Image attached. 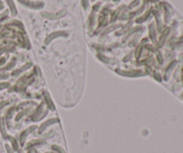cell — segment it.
Masks as SVG:
<instances>
[{
    "instance_id": "obj_4",
    "label": "cell",
    "mask_w": 183,
    "mask_h": 153,
    "mask_svg": "<svg viewBox=\"0 0 183 153\" xmlns=\"http://www.w3.org/2000/svg\"><path fill=\"white\" fill-rule=\"evenodd\" d=\"M18 1L31 9H40L44 6V3L41 1H30V0H18Z\"/></svg>"
},
{
    "instance_id": "obj_11",
    "label": "cell",
    "mask_w": 183,
    "mask_h": 153,
    "mask_svg": "<svg viewBox=\"0 0 183 153\" xmlns=\"http://www.w3.org/2000/svg\"><path fill=\"white\" fill-rule=\"evenodd\" d=\"M148 33H149V38L152 41V42L155 43L156 41V33H155V28L154 23H150L148 26Z\"/></svg>"
},
{
    "instance_id": "obj_30",
    "label": "cell",
    "mask_w": 183,
    "mask_h": 153,
    "mask_svg": "<svg viewBox=\"0 0 183 153\" xmlns=\"http://www.w3.org/2000/svg\"><path fill=\"white\" fill-rule=\"evenodd\" d=\"M10 86V83L9 82H2V83H0V90H4L5 88H8Z\"/></svg>"
},
{
    "instance_id": "obj_13",
    "label": "cell",
    "mask_w": 183,
    "mask_h": 153,
    "mask_svg": "<svg viewBox=\"0 0 183 153\" xmlns=\"http://www.w3.org/2000/svg\"><path fill=\"white\" fill-rule=\"evenodd\" d=\"M124 7H125L124 5H121V6H120V7L116 8V9H115V10L112 13L111 19H110V23H113V22L116 21V20L118 19V17H119V15H120V14H121V12L123 11V9Z\"/></svg>"
},
{
    "instance_id": "obj_36",
    "label": "cell",
    "mask_w": 183,
    "mask_h": 153,
    "mask_svg": "<svg viewBox=\"0 0 183 153\" xmlns=\"http://www.w3.org/2000/svg\"><path fill=\"white\" fill-rule=\"evenodd\" d=\"M106 1H107V0H106Z\"/></svg>"
},
{
    "instance_id": "obj_25",
    "label": "cell",
    "mask_w": 183,
    "mask_h": 153,
    "mask_svg": "<svg viewBox=\"0 0 183 153\" xmlns=\"http://www.w3.org/2000/svg\"><path fill=\"white\" fill-rule=\"evenodd\" d=\"M139 38V35H136V36H135V38H133V39H131V41H130V43H129V45H130L131 47L135 46V45H136V42L138 41Z\"/></svg>"
},
{
    "instance_id": "obj_34",
    "label": "cell",
    "mask_w": 183,
    "mask_h": 153,
    "mask_svg": "<svg viewBox=\"0 0 183 153\" xmlns=\"http://www.w3.org/2000/svg\"><path fill=\"white\" fill-rule=\"evenodd\" d=\"M5 62V58H4V57L1 58V59H0V65H2Z\"/></svg>"
},
{
    "instance_id": "obj_15",
    "label": "cell",
    "mask_w": 183,
    "mask_h": 153,
    "mask_svg": "<svg viewBox=\"0 0 183 153\" xmlns=\"http://www.w3.org/2000/svg\"><path fill=\"white\" fill-rule=\"evenodd\" d=\"M175 65H176V62H172V63H171L170 65H169L168 67L166 68L165 74H164V79L165 80V81H167V80L169 79V77H170V75L172 74V71L173 70Z\"/></svg>"
},
{
    "instance_id": "obj_2",
    "label": "cell",
    "mask_w": 183,
    "mask_h": 153,
    "mask_svg": "<svg viewBox=\"0 0 183 153\" xmlns=\"http://www.w3.org/2000/svg\"><path fill=\"white\" fill-rule=\"evenodd\" d=\"M67 14V11L65 9L63 10H60L56 13H47V12H42L41 13V16L46 18V19H48V20H57L60 19L64 16H65Z\"/></svg>"
},
{
    "instance_id": "obj_22",
    "label": "cell",
    "mask_w": 183,
    "mask_h": 153,
    "mask_svg": "<svg viewBox=\"0 0 183 153\" xmlns=\"http://www.w3.org/2000/svg\"><path fill=\"white\" fill-rule=\"evenodd\" d=\"M154 16H155V20H156V23H157V28L158 30H161V27H162V23H161V19H160V16L157 13H154Z\"/></svg>"
},
{
    "instance_id": "obj_5",
    "label": "cell",
    "mask_w": 183,
    "mask_h": 153,
    "mask_svg": "<svg viewBox=\"0 0 183 153\" xmlns=\"http://www.w3.org/2000/svg\"><path fill=\"white\" fill-rule=\"evenodd\" d=\"M58 122H59L58 118H50V119H48V120H46L45 122H43L41 124L39 125V127H38V134H41L42 132H43L47 127H48V126L55 124H56V123H58Z\"/></svg>"
},
{
    "instance_id": "obj_14",
    "label": "cell",
    "mask_w": 183,
    "mask_h": 153,
    "mask_svg": "<svg viewBox=\"0 0 183 153\" xmlns=\"http://www.w3.org/2000/svg\"><path fill=\"white\" fill-rule=\"evenodd\" d=\"M131 26H132V22H130V23H128L125 26H123V29H121L120 31H116L115 32V35H117V36H121V35H123V34H125V33H127L129 31H130L131 29Z\"/></svg>"
},
{
    "instance_id": "obj_32",
    "label": "cell",
    "mask_w": 183,
    "mask_h": 153,
    "mask_svg": "<svg viewBox=\"0 0 183 153\" xmlns=\"http://www.w3.org/2000/svg\"><path fill=\"white\" fill-rule=\"evenodd\" d=\"M99 6H100V4H97L96 5L93 6V10L94 11H97V9L99 8Z\"/></svg>"
},
{
    "instance_id": "obj_7",
    "label": "cell",
    "mask_w": 183,
    "mask_h": 153,
    "mask_svg": "<svg viewBox=\"0 0 183 153\" xmlns=\"http://www.w3.org/2000/svg\"><path fill=\"white\" fill-rule=\"evenodd\" d=\"M42 95L44 97V103H46V105L47 106V108L48 110H55V105H54V102L52 100V98L50 97V95L48 94V92L44 90Z\"/></svg>"
},
{
    "instance_id": "obj_29",
    "label": "cell",
    "mask_w": 183,
    "mask_h": 153,
    "mask_svg": "<svg viewBox=\"0 0 183 153\" xmlns=\"http://www.w3.org/2000/svg\"><path fill=\"white\" fill-rule=\"evenodd\" d=\"M154 78L158 82H162V76L160 75V74L158 72H154Z\"/></svg>"
},
{
    "instance_id": "obj_10",
    "label": "cell",
    "mask_w": 183,
    "mask_h": 153,
    "mask_svg": "<svg viewBox=\"0 0 183 153\" xmlns=\"http://www.w3.org/2000/svg\"><path fill=\"white\" fill-rule=\"evenodd\" d=\"M143 30H142V27L141 26H136V27H134V28H131L130 31H129L126 34H125V36L123 37V41H126L127 39L130 38L131 35H133V34H135V33H137V32H140V31H142Z\"/></svg>"
},
{
    "instance_id": "obj_19",
    "label": "cell",
    "mask_w": 183,
    "mask_h": 153,
    "mask_svg": "<svg viewBox=\"0 0 183 153\" xmlns=\"http://www.w3.org/2000/svg\"><path fill=\"white\" fill-rule=\"evenodd\" d=\"M150 13H151V11H147L145 15H143L142 16H140V17H139V18H137L136 19V22L137 23H144L146 20L148 18V16H149V15H150Z\"/></svg>"
},
{
    "instance_id": "obj_3",
    "label": "cell",
    "mask_w": 183,
    "mask_h": 153,
    "mask_svg": "<svg viewBox=\"0 0 183 153\" xmlns=\"http://www.w3.org/2000/svg\"><path fill=\"white\" fill-rule=\"evenodd\" d=\"M67 38L68 37V33H67L66 31H54L52 33H50V34L48 36H46V38L45 39V41H44V43L45 45H48L50 44V42L52 41H54L55 39H57V38Z\"/></svg>"
},
{
    "instance_id": "obj_8",
    "label": "cell",
    "mask_w": 183,
    "mask_h": 153,
    "mask_svg": "<svg viewBox=\"0 0 183 153\" xmlns=\"http://www.w3.org/2000/svg\"><path fill=\"white\" fill-rule=\"evenodd\" d=\"M31 66H32V63H31V62L26 63V64H24L23 65H22L20 68H18V69H16V70L13 71V72L12 73V75H13V76H16V75H20V74H22V73H23V72H25V71H27V70H29V69L31 67Z\"/></svg>"
},
{
    "instance_id": "obj_31",
    "label": "cell",
    "mask_w": 183,
    "mask_h": 153,
    "mask_svg": "<svg viewBox=\"0 0 183 153\" xmlns=\"http://www.w3.org/2000/svg\"><path fill=\"white\" fill-rule=\"evenodd\" d=\"M89 1L90 0H81V5H82L84 9L88 8V6H89Z\"/></svg>"
},
{
    "instance_id": "obj_1",
    "label": "cell",
    "mask_w": 183,
    "mask_h": 153,
    "mask_svg": "<svg viewBox=\"0 0 183 153\" xmlns=\"http://www.w3.org/2000/svg\"><path fill=\"white\" fill-rule=\"evenodd\" d=\"M116 74L124 77H130V78H134V77H140L144 76L145 73L141 70H130V71H124L121 69H116L115 70Z\"/></svg>"
},
{
    "instance_id": "obj_24",
    "label": "cell",
    "mask_w": 183,
    "mask_h": 153,
    "mask_svg": "<svg viewBox=\"0 0 183 153\" xmlns=\"http://www.w3.org/2000/svg\"><path fill=\"white\" fill-rule=\"evenodd\" d=\"M15 65V62H11V63H9L7 65H6V66H5V67H3L1 70H2V71H7V70H10V69H12Z\"/></svg>"
},
{
    "instance_id": "obj_33",
    "label": "cell",
    "mask_w": 183,
    "mask_h": 153,
    "mask_svg": "<svg viewBox=\"0 0 183 153\" xmlns=\"http://www.w3.org/2000/svg\"><path fill=\"white\" fill-rule=\"evenodd\" d=\"M90 17H91V18H90V25L92 26V25L94 24V19H95V16H94V15H92Z\"/></svg>"
},
{
    "instance_id": "obj_35",
    "label": "cell",
    "mask_w": 183,
    "mask_h": 153,
    "mask_svg": "<svg viewBox=\"0 0 183 153\" xmlns=\"http://www.w3.org/2000/svg\"><path fill=\"white\" fill-rule=\"evenodd\" d=\"M113 1H115V2H116V1H119V0H113Z\"/></svg>"
},
{
    "instance_id": "obj_6",
    "label": "cell",
    "mask_w": 183,
    "mask_h": 153,
    "mask_svg": "<svg viewBox=\"0 0 183 153\" xmlns=\"http://www.w3.org/2000/svg\"><path fill=\"white\" fill-rule=\"evenodd\" d=\"M44 105H45L44 102L39 103V105L35 108V110L33 111L31 114L30 115V119H31L33 122H36V120L38 118V116L43 113V111H44Z\"/></svg>"
},
{
    "instance_id": "obj_26",
    "label": "cell",
    "mask_w": 183,
    "mask_h": 153,
    "mask_svg": "<svg viewBox=\"0 0 183 153\" xmlns=\"http://www.w3.org/2000/svg\"><path fill=\"white\" fill-rule=\"evenodd\" d=\"M156 59H157V61L160 65H162V63H164V58H162V56L161 53L158 51L157 52V54H156Z\"/></svg>"
},
{
    "instance_id": "obj_27",
    "label": "cell",
    "mask_w": 183,
    "mask_h": 153,
    "mask_svg": "<svg viewBox=\"0 0 183 153\" xmlns=\"http://www.w3.org/2000/svg\"><path fill=\"white\" fill-rule=\"evenodd\" d=\"M15 108H13H13H10V109L7 111V114H6V118L9 119V118H11V117L13 116V111H15Z\"/></svg>"
},
{
    "instance_id": "obj_28",
    "label": "cell",
    "mask_w": 183,
    "mask_h": 153,
    "mask_svg": "<svg viewBox=\"0 0 183 153\" xmlns=\"http://www.w3.org/2000/svg\"><path fill=\"white\" fill-rule=\"evenodd\" d=\"M121 21H125V20H128V19H130L129 18V14H121V15H119V17H118Z\"/></svg>"
},
{
    "instance_id": "obj_23",
    "label": "cell",
    "mask_w": 183,
    "mask_h": 153,
    "mask_svg": "<svg viewBox=\"0 0 183 153\" xmlns=\"http://www.w3.org/2000/svg\"><path fill=\"white\" fill-rule=\"evenodd\" d=\"M139 3H140L139 0H133V1H132L130 5H129L128 8H129V9H132L133 7H136L137 5H139Z\"/></svg>"
},
{
    "instance_id": "obj_16",
    "label": "cell",
    "mask_w": 183,
    "mask_h": 153,
    "mask_svg": "<svg viewBox=\"0 0 183 153\" xmlns=\"http://www.w3.org/2000/svg\"><path fill=\"white\" fill-rule=\"evenodd\" d=\"M121 24L111 25L110 27H108V28H106V29L104 30V31H103V33H102V35H103V36H104V35H106V34H108V33H110V32H112V31H116L117 29H119V28H121Z\"/></svg>"
},
{
    "instance_id": "obj_17",
    "label": "cell",
    "mask_w": 183,
    "mask_h": 153,
    "mask_svg": "<svg viewBox=\"0 0 183 153\" xmlns=\"http://www.w3.org/2000/svg\"><path fill=\"white\" fill-rule=\"evenodd\" d=\"M143 48H144V47L139 44V45H138L136 47V49H135V50H134V57H135V58H136V59H138V60L139 59V57H140V56L142 54Z\"/></svg>"
},
{
    "instance_id": "obj_20",
    "label": "cell",
    "mask_w": 183,
    "mask_h": 153,
    "mask_svg": "<svg viewBox=\"0 0 183 153\" xmlns=\"http://www.w3.org/2000/svg\"><path fill=\"white\" fill-rule=\"evenodd\" d=\"M7 4L10 7V10L12 12L13 15H17V10H16V7H15V5L13 4V0H7Z\"/></svg>"
},
{
    "instance_id": "obj_21",
    "label": "cell",
    "mask_w": 183,
    "mask_h": 153,
    "mask_svg": "<svg viewBox=\"0 0 183 153\" xmlns=\"http://www.w3.org/2000/svg\"><path fill=\"white\" fill-rule=\"evenodd\" d=\"M133 56H134V50H132V51H131L130 53H129L128 55H126L124 57H123V62H129V61H131V58L133 57Z\"/></svg>"
},
{
    "instance_id": "obj_18",
    "label": "cell",
    "mask_w": 183,
    "mask_h": 153,
    "mask_svg": "<svg viewBox=\"0 0 183 153\" xmlns=\"http://www.w3.org/2000/svg\"><path fill=\"white\" fill-rule=\"evenodd\" d=\"M168 32H169V29L165 30V31H164V33L162 34V36H161V38H160V39H159V41H158V43H157V47H158V48H161V47H162V45H164V41H165V39H166L167 35H168Z\"/></svg>"
},
{
    "instance_id": "obj_12",
    "label": "cell",
    "mask_w": 183,
    "mask_h": 153,
    "mask_svg": "<svg viewBox=\"0 0 183 153\" xmlns=\"http://www.w3.org/2000/svg\"><path fill=\"white\" fill-rule=\"evenodd\" d=\"M31 107H28V108H23L22 111H20L18 114L15 116V121L16 122H18L19 120H21V119L23 117V116H27V115H29L30 114V112L31 111Z\"/></svg>"
},
{
    "instance_id": "obj_9",
    "label": "cell",
    "mask_w": 183,
    "mask_h": 153,
    "mask_svg": "<svg viewBox=\"0 0 183 153\" xmlns=\"http://www.w3.org/2000/svg\"><path fill=\"white\" fill-rule=\"evenodd\" d=\"M97 57L101 62H103L105 65H113L115 63V59L108 57L105 56L104 54H102V53H98V54L97 55Z\"/></svg>"
}]
</instances>
